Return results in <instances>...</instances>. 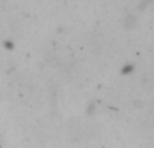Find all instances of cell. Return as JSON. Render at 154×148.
<instances>
[{"instance_id":"obj_1","label":"cell","mask_w":154,"mask_h":148,"mask_svg":"<svg viewBox=\"0 0 154 148\" xmlns=\"http://www.w3.org/2000/svg\"><path fill=\"white\" fill-rule=\"evenodd\" d=\"M70 132H72V135L77 136L79 139L88 137L91 133V125L89 122H85L82 120H77L76 124L70 125Z\"/></svg>"}]
</instances>
